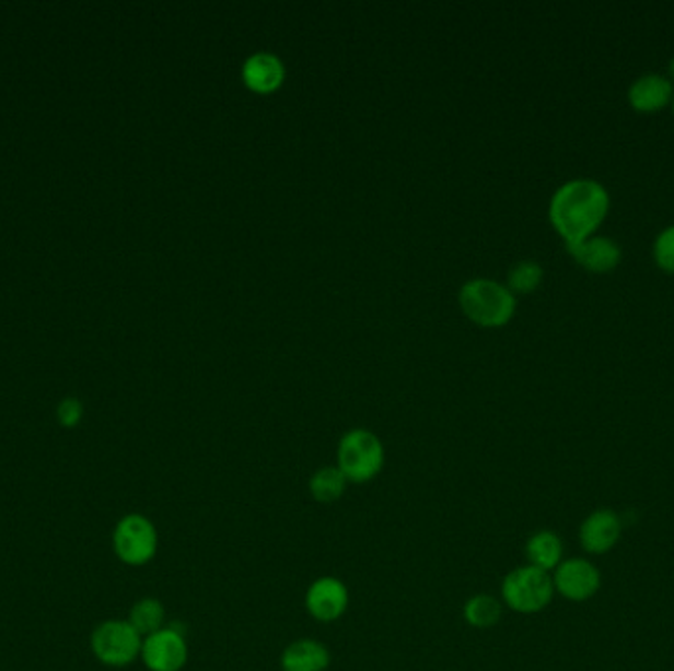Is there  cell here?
I'll return each instance as SVG.
<instances>
[{"mask_svg": "<svg viewBox=\"0 0 674 671\" xmlns=\"http://www.w3.org/2000/svg\"><path fill=\"white\" fill-rule=\"evenodd\" d=\"M609 211L607 189L590 178L570 179L556 189L550 199V223L565 238L566 247H574L592 237Z\"/></svg>", "mask_w": 674, "mask_h": 671, "instance_id": "1", "label": "cell"}, {"mask_svg": "<svg viewBox=\"0 0 674 671\" xmlns=\"http://www.w3.org/2000/svg\"><path fill=\"white\" fill-rule=\"evenodd\" d=\"M460 306L479 326L499 327L506 326L513 317L516 302L509 287L487 278H477L460 290Z\"/></svg>", "mask_w": 674, "mask_h": 671, "instance_id": "2", "label": "cell"}, {"mask_svg": "<svg viewBox=\"0 0 674 671\" xmlns=\"http://www.w3.org/2000/svg\"><path fill=\"white\" fill-rule=\"evenodd\" d=\"M385 467V447L369 429H351L337 445V469L349 483H371Z\"/></svg>", "mask_w": 674, "mask_h": 671, "instance_id": "3", "label": "cell"}, {"mask_svg": "<svg viewBox=\"0 0 674 671\" xmlns=\"http://www.w3.org/2000/svg\"><path fill=\"white\" fill-rule=\"evenodd\" d=\"M553 575L536 569L533 565H521L506 575L501 582V597L511 611L519 614H536L545 611L555 597Z\"/></svg>", "mask_w": 674, "mask_h": 671, "instance_id": "4", "label": "cell"}, {"mask_svg": "<svg viewBox=\"0 0 674 671\" xmlns=\"http://www.w3.org/2000/svg\"><path fill=\"white\" fill-rule=\"evenodd\" d=\"M113 552L129 567H142L159 553V530L144 514L123 516L113 530Z\"/></svg>", "mask_w": 674, "mask_h": 671, "instance_id": "5", "label": "cell"}, {"mask_svg": "<svg viewBox=\"0 0 674 671\" xmlns=\"http://www.w3.org/2000/svg\"><path fill=\"white\" fill-rule=\"evenodd\" d=\"M91 651L107 668H127L140 658L142 636L129 621L111 619L91 632Z\"/></svg>", "mask_w": 674, "mask_h": 671, "instance_id": "6", "label": "cell"}, {"mask_svg": "<svg viewBox=\"0 0 674 671\" xmlns=\"http://www.w3.org/2000/svg\"><path fill=\"white\" fill-rule=\"evenodd\" d=\"M188 641L178 626H164L142 638L140 660L149 671H182L188 663Z\"/></svg>", "mask_w": 674, "mask_h": 671, "instance_id": "7", "label": "cell"}, {"mask_svg": "<svg viewBox=\"0 0 674 671\" xmlns=\"http://www.w3.org/2000/svg\"><path fill=\"white\" fill-rule=\"evenodd\" d=\"M553 582L558 595H562L568 601L582 602L592 599L595 592L600 591L602 575L594 563L582 557H572L556 567Z\"/></svg>", "mask_w": 674, "mask_h": 671, "instance_id": "8", "label": "cell"}, {"mask_svg": "<svg viewBox=\"0 0 674 671\" xmlns=\"http://www.w3.org/2000/svg\"><path fill=\"white\" fill-rule=\"evenodd\" d=\"M304 604H306L307 614L314 621L322 622V624L339 621L348 611V587L346 582L339 581L332 575L317 577L316 581L307 587Z\"/></svg>", "mask_w": 674, "mask_h": 671, "instance_id": "9", "label": "cell"}, {"mask_svg": "<svg viewBox=\"0 0 674 671\" xmlns=\"http://www.w3.org/2000/svg\"><path fill=\"white\" fill-rule=\"evenodd\" d=\"M621 538V520L609 508L594 510L580 526V543L585 552L602 555L614 550Z\"/></svg>", "mask_w": 674, "mask_h": 671, "instance_id": "10", "label": "cell"}, {"mask_svg": "<svg viewBox=\"0 0 674 671\" xmlns=\"http://www.w3.org/2000/svg\"><path fill=\"white\" fill-rule=\"evenodd\" d=\"M568 252L574 257L580 267L595 274L612 272L621 262V247L614 238L592 235L574 247H568Z\"/></svg>", "mask_w": 674, "mask_h": 671, "instance_id": "11", "label": "cell"}, {"mask_svg": "<svg viewBox=\"0 0 674 671\" xmlns=\"http://www.w3.org/2000/svg\"><path fill=\"white\" fill-rule=\"evenodd\" d=\"M627 99L639 113H654L674 99V85L661 73H644L631 83Z\"/></svg>", "mask_w": 674, "mask_h": 671, "instance_id": "12", "label": "cell"}, {"mask_svg": "<svg viewBox=\"0 0 674 671\" xmlns=\"http://www.w3.org/2000/svg\"><path fill=\"white\" fill-rule=\"evenodd\" d=\"M243 81L248 90L270 93L284 81V63L270 51H257L243 63Z\"/></svg>", "mask_w": 674, "mask_h": 671, "instance_id": "13", "label": "cell"}, {"mask_svg": "<svg viewBox=\"0 0 674 671\" xmlns=\"http://www.w3.org/2000/svg\"><path fill=\"white\" fill-rule=\"evenodd\" d=\"M332 654L326 644L314 638H300L288 644L280 656L282 671H327Z\"/></svg>", "mask_w": 674, "mask_h": 671, "instance_id": "14", "label": "cell"}, {"mask_svg": "<svg viewBox=\"0 0 674 671\" xmlns=\"http://www.w3.org/2000/svg\"><path fill=\"white\" fill-rule=\"evenodd\" d=\"M525 555L528 565L550 573L565 562V545L555 532L541 530L526 540Z\"/></svg>", "mask_w": 674, "mask_h": 671, "instance_id": "15", "label": "cell"}, {"mask_svg": "<svg viewBox=\"0 0 674 671\" xmlns=\"http://www.w3.org/2000/svg\"><path fill=\"white\" fill-rule=\"evenodd\" d=\"M348 484L346 474L337 469V464H327L310 476L307 491L316 503L334 504L346 494Z\"/></svg>", "mask_w": 674, "mask_h": 671, "instance_id": "16", "label": "cell"}, {"mask_svg": "<svg viewBox=\"0 0 674 671\" xmlns=\"http://www.w3.org/2000/svg\"><path fill=\"white\" fill-rule=\"evenodd\" d=\"M127 621L132 624V628L139 632L142 638H147L150 634H154V632H159L160 628L166 626L164 604L159 599L144 597V599H140L132 604Z\"/></svg>", "mask_w": 674, "mask_h": 671, "instance_id": "17", "label": "cell"}, {"mask_svg": "<svg viewBox=\"0 0 674 671\" xmlns=\"http://www.w3.org/2000/svg\"><path fill=\"white\" fill-rule=\"evenodd\" d=\"M503 616V604L491 595H474L464 604V619L469 626L486 631L493 628Z\"/></svg>", "mask_w": 674, "mask_h": 671, "instance_id": "18", "label": "cell"}, {"mask_svg": "<svg viewBox=\"0 0 674 671\" xmlns=\"http://www.w3.org/2000/svg\"><path fill=\"white\" fill-rule=\"evenodd\" d=\"M543 268L535 260H521V262H516L515 267L509 270V276H507V282H509V290H513V292H519V294H528V292H533L536 287L541 286V282H543Z\"/></svg>", "mask_w": 674, "mask_h": 671, "instance_id": "19", "label": "cell"}, {"mask_svg": "<svg viewBox=\"0 0 674 671\" xmlns=\"http://www.w3.org/2000/svg\"><path fill=\"white\" fill-rule=\"evenodd\" d=\"M653 257L656 267L674 274V225L664 228L654 238Z\"/></svg>", "mask_w": 674, "mask_h": 671, "instance_id": "20", "label": "cell"}, {"mask_svg": "<svg viewBox=\"0 0 674 671\" xmlns=\"http://www.w3.org/2000/svg\"><path fill=\"white\" fill-rule=\"evenodd\" d=\"M81 415H83V405L73 398L63 400L58 408V417H60L61 425H66V427L80 424Z\"/></svg>", "mask_w": 674, "mask_h": 671, "instance_id": "21", "label": "cell"}, {"mask_svg": "<svg viewBox=\"0 0 674 671\" xmlns=\"http://www.w3.org/2000/svg\"><path fill=\"white\" fill-rule=\"evenodd\" d=\"M669 80H671V83L674 85V58L669 61Z\"/></svg>", "mask_w": 674, "mask_h": 671, "instance_id": "22", "label": "cell"}, {"mask_svg": "<svg viewBox=\"0 0 674 671\" xmlns=\"http://www.w3.org/2000/svg\"><path fill=\"white\" fill-rule=\"evenodd\" d=\"M673 110H674V99H673Z\"/></svg>", "mask_w": 674, "mask_h": 671, "instance_id": "23", "label": "cell"}]
</instances>
